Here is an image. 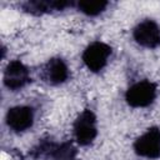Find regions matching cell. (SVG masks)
<instances>
[{
  "label": "cell",
  "mask_w": 160,
  "mask_h": 160,
  "mask_svg": "<svg viewBox=\"0 0 160 160\" xmlns=\"http://www.w3.org/2000/svg\"><path fill=\"white\" fill-rule=\"evenodd\" d=\"M132 36L139 45L148 49H155L160 45V28L151 19L139 22L132 31Z\"/></svg>",
  "instance_id": "277c9868"
},
{
  "label": "cell",
  "mask_w": 160,
  "mask_h": 160,
  "mask_svg": "<svg viewBox=\"0 0 160 160\" xmlns=\"http://www.w3.org/2000/svg\"><path fill=\"white\" fill-rule=\"evenodd\" d=\"M30 81L28 68L19 60H12L5 69L4 84L10 90H19Z\"/></svg>",
  "instance_id": "8992f818"
},
{
  "label": "cell",
  "mask_w": 160,
  "mask_h": 160,
  "mask_svg": "<svg viewBox=\"0 0 160 160\" xmlns=\"http://www.w3.org/2000/svg\"><path fill=\"white\" fill-rule=\"evenodd\" d=\"M50 158L54 160H76V150L71 142H62V144H55Z\"/></svg>",
  "instance_id": "30bf717a"
},
{
  "label": "cell",
  "mask_w": 160,
  "mask_h": 160,
  "mask_svg": "<svg viewBox=\"0 0 160 160\" xmlns=\"http://www.w3.org/2000/svg\"><path fill=\"white\" fill-rule=\"evenodd\" d=\"M110 55H111V48L109 45L101 41H94L84 50L82 61L90 71L98 72L106 65Z\"/></svg>",
  "instance_id": "3957f363"
},
{
  "label": "cell",
  "mask_w": 160,
  "mask_h": 160,
  "mask_svg": "<svg viewBox=\"0 0 160 160\" xmlns=\"http://www.w3.org/2000/svg\"><path fill=\"white\" fill-rule=\"evenodd\" d=\"M69 78V69L65 61L60 58H52L50 59L42 70V79L51 84V85H59L66 81Z\"/></svg>",
  "instance_id": "ba28073f"
},
{
  "label": "cell",
  "mask_w": 160,
  "mask_h": 160,
  "mask_svg": "<svg viewBox=\"0 0 160 160\" xmlns=\"http://www.w3.org/2000/svg\"><path fill=\"white\" fill-rule=\"evenodd\" d=\"M71 5V2L69 1H60V0H30L26 1L22 8L25 11L31 12V14H44V12H49L51 10H62L66 6Z\"/></svg>",
  "instance_id": "9c48e42d"
},
{
  "label": "cell",
  "mask_w": 160,
  "mask_h": 160,
  "mask_svg": "<svg viewBox=\"0 0 160 160\" xmlns=\"http://www.w3.org/2000/svg\"><path fill=\"white\" fill-rule=\"evenodd\" d=\"M108 1L102 0H81L78 2V9L89 16H96L105 10Z\"/></svg>",
  "instance_id": "8fae6325"
},
{
  "label": "cell",
  "mask_w": 160,
  "mask_h": 160,
  "mask_svg": "<svg viewBox=\"0 0 160 160\" xmlns=\"http://www.w3.org/2000/svg\"><path fill=\"white\" fill-rule=\"evenodd\" d=\"M96 118L89 109L84 110L74 122V135L80 145H89L96 138Z\"/></svg>",
  "instance_id": "7a4b0ae2"
},
{
  "label": "cell",
  "mask_w": 160,
  "mask_h": 160,
  "mask_svg": "<svg viewBox=\"0 0 160 160\" xmlns=\"http://www.w3.org/2000/svg\"><path fill=\"white\" fill-rule=\"evenodd\" d=\"M156 96V85L149 80L139 81L131 85L126 94L125 100L132 108H145L149 106Z\"/></svg>",
  "instance_id": "6da1fadb"
},
{
  "label": "cell",
  "mask_w": 160,
  "mask_h": 160,
  "mask_svg": "<svg viewBox=\"0 0 160 160\" xmlns=\"http://www.w3.org/2000/svg\"><path fill=\"white\" fill-rule=\"evenodd\" d=\"M134 150L138 155L156 159L160 156V130L158 128H150L145 134L138 138L134 142Z\"/></svg>",
  "instance_id": "5b68a950"
},
{
  "label": "cell",
  "mask_w": 160,
  "mask_h": 160,
  "mask_svg": "<svg viewBox=\"0 0 160 160\" xmlns=\"http://www.w3.org/2000/svg\"><path fill=\"white\" fill-rule=\"evenodd\" d=\"M34 110L29 106H14L6 112V124L11 130L16 132L25 131L26 129L31 128Z\"/></svg>",
  "instance_id": "52a82bcc"
}]
</instances>
